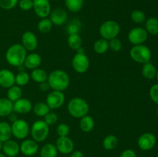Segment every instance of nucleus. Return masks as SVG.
I'll return each instance as SVG.
<instances>
[{
  "instance_id": "f257e3e1",
  "label": "nucleus",
  "mask_w": 158,
  "mask_h": 157,
  "mask_svg": "<svg viewBox=\"0 0 158 157\" xmlns=\"http://www.w3.org/2000/svg\"><path fill=\"white\" fill-rule=\"evenodd\" d=\"M47 83L52 90L63 92L69 87L70 78L64 70L56 69L48 75Z\"/></svg>"
},
{
  "instance_id": "f03ea898",
  "label": "nucleus",
  "mask_w": 158,
  "mask_h": 157,
  "mask_svg": "<svg viewBox=\"0 0 158 157\" xmlns=\"http://www.w3.org/2000/svg\"><path fill=\"white\" fill-rule=\"evenodd\" d=\"M27 55V51L19 43H16L7 49L6 52V62L10 66L19 67L24 64L25 59Z\"/></svg>"
},
{
  "instance_id": "7ed1b4c3",
  "label": "nucleus",
  "mask_w": 158,
  "mask_h": 157,
  "mask_svg": "<svg viewBox=\"0 0 158 157\" xmlns=\"http://www.w3.org/2000/svg\"><path fill=\"white\" fill-rule=\"evenodd\" d=\"M68 112L71 116L76 119H81L88 115L89 106L87 102L81 97H74L71 99L67 104Z\"/></svg>"
},
{
  "instance_id": "20e7f679",
  "label": "nucleus",
  "mask_w": 158,
  "mask_h": 157,
  "mask_svg": "<svg viewBox=\"0 0 158 157\" xmlns=\"http://www.w3.org/2000/svg\"><path fill=\"white\" fill-rule=\"evenodd\" d=\"M120 26L117 21L114 20H106L103 22L100 26L99 32L102 38L109 40L117 38L120 34Z\"/></svg>"
},
{
  "instance_id": "39448f33",
  "label": "nucleus",
  "mask_w": 158,
  "mask_h": 157,
  "mask_svg": "<svg viewBox=\"0 0 158 157\" xmlns=\"http://www.w3.org/2000/svg\"><path fill=\"white\" fill-rule=\"evenodd\" d=\"M49 133V126L44 120H36L30 127V134L32 139L37 143L44 142Z\"/></svg>"
},
{
  "instance_id": "423d86ee",
  "label": "nucleus",
  "mask_w": 158,
  "mask_h": 157,
  "mask_svg": "<svg viewBox=\"0 0 158 157\" xmlns=\"http://www.w3.org/2000/svg\"><path fill=\"white\" fill-rule=\"evenodd\" d=\"M130 56L134 62L140 64L149 62L151 59V51L144 45L134 46L130 50Z\"/></svg>"
},
{
  "instance_id": "0eeeda50",
  "label": "nucleus",
  "mask_w": 158,
  "mask_h": 157,
  "mask_svg": "<svg viewBox=\"0 0 158 157\" xmlns=\"http://www.w3.org/2000/svg\"><path fill=\"white\" fill-rule=\"evenodd\" d=\"M12 135L17 139H25L30 132L29 125L26 120L16 119L11 125Z\"/></svg>"
},
{
  "instance_id": "6e6552de",
  "label": "nucleus",
  "mask_w": 158,
  "mask_h": 157,
  "mask_svg": "<svg viewBox=\"0 0 158 157\" xmlns=\"http://www.w3.org/2000/svg\"><path fill=\"white\" fill-rule=\"evenodd\" d=\"M89 59L85 52H77L72 58V67L77 73H85L89 69Z\"/></svg>"
},
{
  "instance_id": "1a4fd4ad",
  "label": "nucleus",
  "mask_w": 158,
  "mask_h": 157,
  "mask_svg": "<svg viewBox=\"0 0 158 157\" xmlns=\"http://www.w3.org/2000/svg\"><path fill=\"white\" fill-rule=\"evenodd\" d=\"M148 38V33L144 28L135 27L133 28L128 32L127 38L130 42L134 46L143 45Z\"/></svg>"
},
{
  "instance_id": "9d476101",
  "label": "nucleus",
  "mask_w": 158,
  "mask_h": 157,
  "mask_svg": "<svg viewBox=\"0 0 158 157\" xmlns=\"http://www.w3.org/2000/svg\"><path fill=\"white\" fill-rule=\"evenodd\" d=\"M65 99L66 98L63 92L52 90L46 96V103L50 109H57L63 106Z\"/></svg>"
},
{
  "instance_id": "9b49d317",
  "label": "nucleus",
  "mask_w": 158,
  "mask_h": 157,
  "mask_svg": "<svg viewBox=\"0 0 158 157\" xmlns=\"http://www.w3.org/2000/svg\"><path fill=\"white\" fill-rule=\"evenodd\" d=\"M33 6L32 9L35 15L40 18L49 17L51 11V5L49 0H32Z\"/></svg>"
},
{
  "instance_id": "f8f14e48",
  "label": "nucleus",
  "mask_w": 158,
  "mask_h": 157,
  "mask_svg": "<svg viewBox=\"0 0 158 157\" xmlns=\"http://www.w3.org/2000/svg\"><path fill=\"white\" fill-rule=\"evenodd\" d=\"M55 146L58 150V152H60L63 155L70 154L74 150L75 147L73 141L69 136H59L56 141Z\"/></svg>"
},
{
  "instance_id": "ddd939ff",
  "label": "nucleus",
  "mask_w": 158,
  "mask_h": 157,
  "mask_svg": "<svg viewBox=\"0 0 158 157\" xmlns=\"http://www.w3.org/2000/svg\"><path fill=\"white\" fill-rule=\"evenodd\" d=\"M157 143L156 136L151 132L143 133L137 139L138 147L143 151H149L155 146Z\"/></svg>"
},
{
  "instance_id": "4468645a",
  "label": "nucleus",
  "mask_w": 158,
  "mask_h": 157,
  "mask_svg": "<svg viewBox=\"0 0 158 157\" xmlns=\"http://www.w3.org/2000/svg\"><path fill=\"white\" fill-rule=\"evenodd\" d=\"M21 44L26 51L33 52L38 46V38L31 31H26L22 35Z\"/></svg>"
},
{
  "instance_id": "2eb2a0df",
  "label": "nucleus",
  "mask_w": 158,
  "mask_h": 157,
  "mask_svg": "<svg viewBox=\"0 0 158 157\" xmlns=\"http://www.w3.org/2000/svg\"><path fill=\"white\" fill-rule=\"evenodd\" d=\"M19 146L20 152L26 156H33L39 151L38 143L32 139H24Z\"/></svg>"
},
{
  "instance_id": "dca6fc26",
  "label": "nucleus",
  "mask_w": 158,
  "mask_h": 157,
  "mask_svg": "<svg viewBox=\"0 0 158 157\" xmlns=\"http://www.w3.org/2000/svg\"><path fill=\"white\" fill-rule=\"evenodd\" d=\"M49 16V18L51 20L52 25L57 26L64 25L67 21L68 18V15L66 11L60 8H57L51 11Z\"/></svg>"
},
{
  "instance_id": "f3484780",
  "label": "nucleus",
  "mask_w": 158,
  "mask_h": 157,
  "mask_svg": "<svg viewBox=\"0 0 158 157\" xmlns=\"http://www.w3.org/2000/svg\"><path fill=\"white\" fill-rule=\"evenodd\" d=\"M15 85V75L11 70L3 69L0 70V86L9 89Z\"/></svg>"
},
{
  "instance_id": "a211bd4d",
  "label": "nucleus",
  "mask_w": 158,
  "mask_h": 157,
  "mask_svg": "<svg viewBox=\"0 0 158 157\" xmlns=\"http://www.w3.org/2000/svg\"><path fill=\"white\" fill-rule=\"evenodd\" d=\"M32 103L26 98H20L13 103V112L19 114H27L32 110Z\"/></svg>"
},
{
  "instance_id": "6ab92c4d",
  "label": "nucleus",
  "mask_w": 158,
  "mask_h": 157,
  "mask_svg": "<svg viewBox=\"0 0 158 157\" xmlns=\"http://www.w3.org/2000/svg\"><path fill=\"white\" fill-rule=\"evenodd\" d=\"M2 150L7 157H15L20 152V146L16 141L10 139L2 143Z\"/></svg>"
},
{
  "instance_id": "aec40b11",
  "label": "nucleus",
  "mask_w": 158,
  "mask_h": 157,
  "mask_svg": "<svg viewBox=\"0 0 158 157\" xmlns=\"http://www.w3.org/2000/svg\"><path fill=\"white\" fill-rule=\"evenodd\" d=\"M41 63V55L40 54L36 53V52H32V53L26 55L23 66H25L26 69L33 70V69H37V68H40Z\"/></svg>"
},
{
  "instance_id": "412c9836",
  "label": "nucleus",
  "mask_w": 158,
  "mask_h": 157,
  "mask_svg": "<svg viewBox=\"0 0 158 157\" xmlns=\"http://www.w3.org/2000/svg\"><path fill=\"white\" fill-rule=\"evenodd\" d=\"M13 112V103L7 98H0V117L9 116Z\"/></svg>"
},
{
  "instance_id": "4be33fe9",
  "label": "nucleus",
  "mask_w": 158,
  "mask_h": 157,
  "mask_svg": "<svg viewBox=\"0 0 158 157\" xmlns=\"http://www.w3.org/2000/svg\"><path fill=\"white\" fill-rule=\"evenodd\" d=\"M95 122L89 115L82 117L80 120V128L83 132H89L94 129Z\"/></svg>"
},
{
  "instance_id": "5701e85b",
  "label": "nucleus",
  "mask_w": 158,
  "mask_h": 157,
  "mask_svg": "<svg viewBox=\"0 0 158 157\" xmlns=\"http://www.w3.org/2000/svg\"><path fill=\"white\" fill-rule=\"evenodd\" d=\"M30 78H32L34 82L40 84V83L47 81L48 73L46 72V70H44V69H40V68H37V69L32 70L30 74Z\"/></svg>"
},
{
  "instance_id": "b1692460",
  "label": "nucleus",
  "mask_w": 158,
  "mask_h": 157,
  "mask_svg": "<svg viewBox=\"0 0 158 157\" xmlns=\"http://www.w3.org/2000/svg\"><path fill=\"white\" fill-rule=\"evenodd\" d=\"M12 135L11 125L7 122H0V141L4 143L10 139Z\"/></svg>"
},
{
  "instance_id": "393cba45",
  "label": "nucleus",
  "mask_w": 158,
  "mask_h": 157,
  "mask_svg": "<svg viewBox=\"0 0 158 157\" xmlns=\"http://www.w3.org/2000/svg\"><path fill=\"white\" fill-rule=\"evenodd\" d=\"M145 30L152 35H158V18L150 17L145 21Z\"/></svg>"
},
{
  "instance_id": "a878e982",
  "label": "nucleus",
  "mask_w": 158,
  "mask_h": 157,
  "mask_svg": "<svg viewBox=\"0 0 158 157\" xmlns=\"http://www.w3.org/2000/svg\"><path fill=\"white\" fill-rule=\"evenodd\" d=\"M157 70V69H156L154 65L149 62L143 64V67H142V75L147 79H154L156 77Z\"/></svg>"
},
{
  "instance_id": "bb28decb",
  "label": "nucleus",
  "mask_w": 158,
  "mask_h": 157,
  "mask_svg": "<svg viewBox=\"0 0 158 157\" xmlns=\"http://www.w3.org/2000/svg\"><path fill=\"white\" fill-rule=\"evenodd\" d=\"M58 150L52 143H46L40 149V157H56Z\"/></svg>"
},
{
  "instance_id": "cd10ccee",
  "label": "nucleus",
  "mask_w": 158,
  "mask_h": 157,
  "mask_svg": "<svg viewBox=\"0 0 158 157\" xmlns=\"http://www.w3.org/2000/svg\"><path fill=\"white\" fill-rule=\"evenodd\" d=\"M119 140L118 138L115 135L110 134L106 135L103 140V149L107 151L114 150L115 148H117L118 145Z\"/></svg>"
},
{
  "instance_id": "c85d7f7f",
  "label": "nucleus",
  "mask_w": 158,
  "mask_h": 157,
  "mask_svg": "<svg viewBox=\"0 0 158 157\" xmlns=\"http://www.w3.org/2000/svg\"><path fill=\"white\" fill-rule=\"evenodd\" d=\"M22 97H23V90H22V88L20 86L14 85V86H11L10 88L8 89L7 99H9L12 103L17 101Z\"/></svg>"
},
{
  "instance_id": "c756f323",
  "label": "nucleus",
  "mask_w": 158,
  "mask_h": 157,
  "mask_svg": "<svg viewBox=\"0 0 158 157\" xmlns=\"http://www.w3.org/2000/svg\"><path fill=\"white\" fill-rule=\"evenodd\" d=\"M51 109L44 102H38L32 106V111L34 114L39 117H44Z\"/></svg>"
},
{
  "instance_id": "7c9ffc66",
  "label": "nucleus",
  "mask_w": 158,
  "mask_h": 157,
  "mask_svg": "<svg viewBox=\"0 0 158 157\" xmlns=\"http://www.w3.org/2000/svg\"><path fill=\"white\" fill-rule=\"evenodd\" d=\"M66 9L71 12L77 13L83 9L84 0H64Z\"/></svg>"
},
{
  "instance_id": "2f4dec72",
  "label": "nucleus",
  "mask_w": 158,
  "mask_h": 157,
  "mask_svg": "<svg viewBox=\"0 0 158 157\" xmlns=\"http://www.w3.org/2000/svg\"><path fill=\"white\" fill-rule=\"evenodd\" d=\"M67 43L71 49L77 51L82 47L83 40L79 34H70L68 36Z\"/></svg>"
},
{
  "instance_id": "473e14b6",
  "label": "nucleus",
  "mask_w": 158,
  "mask_h": 157,
  "mask_svg": "<svg viewBox=\"0 0 158 157\" xmlns=\"http://www.w3.org/2000/svg\"><path fill=\"white\" fill-rule=\"evenodd\" d=\"M109 49V41L104 38H100L97 40L94 44V50L96 53L102 54L106 53Z\"/></svg>"
},
{
  "instance_id": "72a5a7b5",
  "label": "nucleus",
  "mask_w": 158,
  "mask_h": 157,
  "mask_svg": "<svg viewBox=\"0 0 158 157\" xmlns=\"http://www.w3.org/2000/svg\"><path fill=\"white\" fill-rule=\"evenodd\" d=\"M52 23L49 18H43L39 21L37 24V29L41 33H48L52 28Z\"/></svg>"
},
{
  "instance_id": "f704fd0d",
  "label": "nucleus",
  "mask_w": 158,
  "mask_h": 157,
  "mask_svg": "<svg viewBox=\"0 0 158 157\" xmlns=\"http://www.w3.org/2000/svg\"><path fill=\"white\" fill-rule=\"evenodd\" d=\"M30 78V75L26 71L19 72L15 75V85L20 86V87L26 86L29 83Z\"/></svg>"
},
{
  "instance_id": "c9c22d12",
  "label": "nucleus",
  "mask_w": 158,
  "mask_h": 157,
  "mask_svg": "<svg viewBox=\"0 0 158 157\" xmlns=\"http://www.w3.org/2000/svg\"><path fill=\"white\" fill-rule=\"evenodd\" d=\"M131 19L132 20L133 22L136 23V24H141V23L145 22L147 17L143 11L136 9L131 12Z\"/></svg>"
},
{
  "instance_id": "e433bc0d",
  "label": "nucleus",
  "mask_w": 158,
  "mask_h": 157,
  "mask_svg": "<svg viewBox=\"0 0 158 157\" xmlns=\"http://www.w3.org/2000/svg\"><path fill=\"white\" fill-rule=\"evenodd\" d=\"M80 29H81L80 22L76 19L70 22L66 27V30H67L69 35H70V34H79Z\"/></svg>"
},
{
  "instance_id": "4c0bfd02",
  "label": "nucleus",
  "mask_w": 158,
  "mask_h": 157,
  "mask_svg": "<svg viewBox=\"0 0 158 157\" xmlns=\"http://www.w3.org/2000/svg\"><path fill=\"white\" fill-rule=\"evenodd\" d=\"M43 118H44V122L49 126L55 125L56 123L58 122V119H59L57 114L56 113V112H52V111L48 112V113L46 114Z\"/></svg>"
},
{
  "instance_id": "58836bf2",
  "label": "nucleus",
  "mask_w": 158,
  "mask_h": 157,
  "mask_svg": "<svg viewBox=\"0 0 158 157\" xmlns=\"http://www.w3.org/2000/svg\"><path fill=\"white\" fill-rule=\"evenodd\" d=\"M19 0H0V7L5 10L14 9L18 5Z\"/></svg>"
},
{
  "instance_id": "ea45409f",
  "label": "nucleus",
  "mask_w": 158,
  "mask_h": 157,
  "mask_svg": "<svg viewBox=\"0 0 158 157\" xmlns=\"http://www.w3.org/2000/svg\"><path fill=\"white\" fill-rule=\"evenodd\" d=\"M109 49L113 52H119L122 49V42L120 38H114L109 40Z\"/></svg>"
},
{
  "instance_id": "a19ab883",
  "label": "nucleus",
  "mask_w": 158,
  "mask_h": 157,
  "mask_svg": "<svg viewBox=\"0 0 158 157\" xmlns=\"http://www.w3.org/2000/svg\"><path fill=\"white\" fill-rule=\"evenodd\" d=\"M70 132V128L66 123H60L56 127V133L59 136H68Z\"/></svg>"
},
{
  "instance_id": "79ce46f5",
  "label": "nucleus",
  "mask_w": 158,
  "mask_h": 157,
  "mask_svg": "<svg viewBox=\"0 0 158 157\" xmlns=\"http://www.w3.org/2000/svg\"><path fill=\"white\" fill-rule=\"evenodd\" d=\"M18 5L20 9L23 11H29L32 9L33 1L32 0H19Z\"/></svg>"
},
{
  "instance_id": "37998d69",
  "label": "nucleus",
  "mask_w": 158,
  "mask_h": 157,
  "mask_svg": "<svg viewBox=\"0 0 158 157\" xmlns=\"http://www.w3.org/2000/svg\"><path fill=\"white\" fill-rule=\"evenodd\" d=\"M150 97L154 103L158 105V83L153 85L150 89Z\"/></svg>"
},
{
  "instance_id": "c03bdc74",
  "label": "nucleus",
  "mask_w": 158,
  "mask_h": 157,
  "mask_svg": "<svg viewBox=\"0 0 158 157\" xmlns=\"http://www.w3.org/2000/svg\"><path fill=\"white\" fill-rule=\"evenodd\" d=\"M120 157H137V155L133 149H127L121 152Z\"/></svg>"
},
{
  "instance_id": "a18cd8bd",
  "label": "nucleus",
  "mask_w": 158,
  "mask_h": 157,
  "mask_svg": "<svg viewBox=\"0 0 158 157\" xmlns=\"http://www.w3.org/2000/svg\"><path fill=\"white\" fill-rule=\"evenodd\" d=\"M69 157H85L84 154L80 150H73L70 154Z\"/></svg>"
},
{
  "instance_id": "49530a36",
  "label": "nucleus",
  "mask_w": 158,
  "mask_h": 157,
  "mask_svg": "<svg viewBox=\"0 0 158 157\" xmlns=\"http://www.w3.org/2000/svg\"><path fill=\"white\" fill-rule=\"evenodd\" d=\"M39 88H40V90L43 91V92H46V91L49 90V89L50 87H49V84H48L47 81H46V82H44V83H40V86H39Z\"/></svg>"
},
{
  "instance_id": "de8ad7c7",
  "label": "nucleus",
  "mask_w": 158,
  "mask_h": 157,
  "mask_svg": "<svg viewBox=\"0 0 158 157\" xmlns=\"http://www.w3.org/2000/svg\"><path fill=\"white\" fill-rule=\"evenodd\" d=\"M2 142L0 141V152L2 151Z\"/></svg>"
},
{
  "instance_id": "09e8293b",
  "label": "nucleus",
  "mask_w": 158,
  "mask_h": 157,
  "mask_svg": "<svg viewBox=\"0 0 158 157\" xmlns=\"http://www.w3.org/2000/svg\"><path fill=\"white\" fill-rule=\"evenodd\" d=\"M0 157H7V156H6L4 153H2V152H0Z\"/></svg>"
},
{
  "instance_id": "8fccbe9b",
  "label": "nucleus",
  "mask_w": 158,
  "mask_h": 157,
  "mask_svg": "<svg viewBox=\"0 0 158 157\" xmlns=\"http://www.w3.org/2000/svg\"><path fill=\"white\" fill-rule=\"evenodd\" d=\"M156 78H157V80L158 81V69L157 70V74H156V77H155Z\"/></svg>"
},
{
  "instance_id": "3c124183",
  "label": "nucleus",
  "mask_w": 158,
  "mask_h": 157,
  "mask_svg": "<svg viewBox=\"0 0 158 157\" xmlns=\"http://www.w3.org/2000/svg\"><path fill=\"white\" fill-rule=\"evenodd\" d=\"M157 117H158V107H157Z\"/></svg>"
},
{
  "instance_id": "603ef678",
  "label": "nucleus",
  "mask_w": 158,
  "mask_h": 157,
  "mask_svg": "<svg viewBox=\"0 0 158 157\" xmlns=\"http://www.w3.org/2000/svg\"><path fill=\"white\" fill-rule=\"evenodd\" d=\"M157 157H158V153H157Z\"/></svg>"
},
{
  "instance_id": "864d4df0",
  "label": "nucleus",
  "mask_w": 158,
  "mask_h": 157,
  "mask_svg": "<svg viewBox=\"0 0 158 157\" xmlns=\"http://www.w3.org/2000/svg\"><path fill=\"white\" fill-rule=\"evenodd\" d=\"M110 1H111V0H110Z\"/></svg>"
},
{
  "instance_id": "5fc2aeb1",
  "label": "nucleus",
  "mask_w": 158,
  "mask_h": 157,
  "mask_svg": "<svg viewBox=\"0 0 158 157\" xmlns=\"http://www.w3.org/2000/svg\"><path fill=\"white\" fill-rule=\"evenodd\" d=\"M157 52H158V50H157Z\"/></svg>"
}]
</instances>
